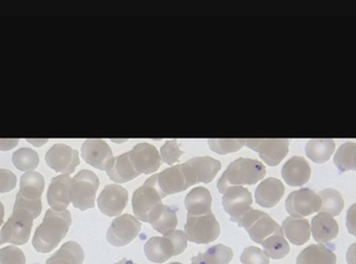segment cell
<instances>
[{
	"instance_id": "obj_43",
	"label": "cell",
	"mask_w": 356,
	"mask_h": 264,
	"mask_svg": "<svg viewBox=\"0 0 356 264\" xmlns=\"http://www.w3.org/2000/svg\"><path fill=\"white\" fill-rule=\"evenodd\" d=\"M115 264H137V263H135V262L134 261H131V260H129V259H122V260H120V262H118V263H115Z\"/></svg>"
},
{
	"instance_id": "obj_5",
	"label": "cell",
	"mask_w": 356,
	"mask_h": 264,
	"mask_svg": "<svg viewBox=\"0 0 356 264\" xmlns=\"http://www.w3.org/2000/svg\"><path fill=\"white\" fill-rule=\"evenodd\" d=\"M237 224L248 231L252 241L261 245L271 236L282 233V227L269 215L256 209L250 208Z\"/></svg>"
},
{
	"instance_id": "obj_3",
	"label": "cell",
	"mask_w": 356,
	"mask_h": 264,
	"mask_svg": "<svg viewBox=\"0 0 356 264\" xmlns=\"http://www.w3.org/2000/svg\"><path fill=\"white\" fill-rule=\"evenodd\" d=\"M266 167L254 158H241L229 164L218 182V190L223 194L231 186L254 185L263 180Z\"/></svg>"
},
{
	"instance_id": "obj_39",
	"label": "cell",
	"mask_w": 356,
	"mask_h": 264,
	"mask_svg": "<svg viewBox=\"0 0 356 264\" xmlns=\"http://www.w3.org/2000/svg\"><path fill=\"white\" fill-rule=\"evenodd\" d=\"M0 264H26V258L18 247H5L0 251Z\"/></svg>"
},
{
	"instance_id": "obj_11",
	"label": "cell",
	"mask_w": 356,
	"mask_h": 264,
	"mask_svg": "<svg viewBox=\"0 0 356 264\" xmlns=\"http://www.w3.org/2000/svg\"><path fill=\"white\" fill-rule=\"evenodd\" d=\"M321 209V198L310 188L295 190L288 196L286 211L291 217L309 216Z\"/></svg>"
},
{
	"instance_id": "obj_38",
	"label": "cell",
	"mask_w": 356,
	"mask_h": 264,
	"mask_svg": "<svg viewBox=\"0 0 356 264\" xmlns=\"http://www.w3.org/2000/svg\"><path fill=\"white\" fill-rule=\"evenodd\" d=\"M241 262L242 264H269V256L261 249L248 247L243 251Z\"/></svg>"
},
{
	"instance_id": "obj_31",
	"label": "cell",
	"mask_w": 356,
	"mask_h": 264,
	"mask_svg": "<svg viewBox=\"0 0 356 264\" xmlns=\"http://www.w3.org/2000/svg\"><path fill=\"white\" fill-rule=\"evenodd\" d=\"M44 190V179L38 172H27L22 175L20 180V190L18 193L22 194L24 197L28 199H40Z\"/></svg>"
},
{
	"instance_id": "obj_42",
	"label": "cell",
	"mask_w": 356,
	"mask_h": 264,
	"mask_svg": "<svg viewBox=\"0 0 356 264\" xmlns=\"http://www.w3.org/2000/svg\"><path fill=\"white\" fill-rule=\"evenodd\" d=\"M17 143H18V140H6V139H3V140H1V150H9V149L15 147Z\"/></svg>"
},
{
	"instance_id": "obj_27",
	"label": "cell",
	"mask_w": 356,
	"mask_h": 264,
	"mask_svg": "<svg viewBox=\"0 0 356 264\" xmlns=\"http://www.w3.org/2000/svg\"><path fill=\"white\" fill-rule=\"evenodd\" d=\"M337 256L332 249L323 245L307 247L297 258V264H335Z\"/></svg>"
},
{
	"instance_id": "obj_35",
	"label": "cell",
	"mask_w": 356,
	"mask_h": 264,
	"mask_svg": "<svg viewBox=\"0 0 356 264\" xmlns=\"http://www.w3.org/2000/svg\"><path fill=\"white\" fill-rule=\"evenodd\" d=\"M39 156L35 150L22 148L17 150L13 156V163L15 167L24 172H31L39 165Z\"/></svg>"
},
{
	"instance_id": "obj_17",
	"label": "cell",
	"mask_w": 356,
	"mask_h": 264,
	"mask_svg": "<svg viewBox=\"0 0 356 264\" xmlns=\"http://www.w3.org/2000/svg\"><path fill=\"white\" fill-rule=\"evenodd\" d=\"M82 158L90 167L106 171L114 161L112 149L104 140L88 139L82 145Z\"/></svg>"
},
{
	"instance_id": "obj_8",
	"label": "cell",
	"mask_w": 356,
	"mask_h": 264,
	"mask_svg": "<svg viewBox=\"0 0 356 264\" xmlns=\"http://www.w3.org/2000/svg\"><path fill=\"white\" fill-rule=\"evenodd\" d=\"M141 222L137 217L126 214L113 220L107 231V241L114 247H124L137 238Z\"/></svg>"
},
{
	"instance_id": "obj_2",
	"label": "cell",
	"mask_w": 356,
	"mask_h": 264,
	"mask_svg": "<svg viewBox=\"0 0 356 264\" xmlns=\"http://www.w3.org/2000/svg\"><path fill=\"white\" fill-rule=\"evenodd\" d=\"M71 224L72 216L69 211H56L54 209H49L45 213L42 224L35 230L32 245L38 252H51L67 236Z\"/></svg>"
},
{
	"instance_id": "obj_28",
	"label": "cell",
	"mask_w": 356,
	"mask_h": 264,
	"mask_svg": "<svg viewBox=\"0 0 356 264\" xmlns=\"http://www.w3.org/2000/svg\"><path fill=\"white\" fill-rule=\"evenodd\" d=\"M83 261L84 251L82 247L74 241H69L50 256L45 264H82Z\"/></svg>"
},
{
	"instance_id": "obj_1",
	"label": "cell",
	"mask_w": 356,
	"mask_h": 264,
	"mask_svg": "<svg viewBox=\"0 0 356 264\" xmlns=\"http://www.w3.org/2000/svg\"><path fill=\"white\" fill-rule=\"evenodd\" d=\"M41 198L32 201L20 193L17 194L13 215L1 228L0 243H11L15 246L26 245L29 240L33 220L41 214Z\"/></svg>"
},
{
	"instance_id": "obj_9",
	"label": "cell",
	"mask_w": 356,
	"mask_h": 264,
	"mask_svg": "<svg viewBox=\"0 0 356 264\" xmlns=\"http://www.w3.org/2000/svg\"><path fill=\"white\" fill-rule=\"evenodd\" d=\"M184 174H186L190 186L199 184V183L212 182L214 177L221 170V162L210 156H200L193 158L186 163L182 164Z\"/></svg>"
},
{
	"instance_id": "obj_22",
	"label": "cell",
	"mask_w": 356,
	"mask_h": 264,
	"mask_svg": "<svg viewBox=\"0 0 356 264\" xmlns=\"http://www.w3.org/2000/svg\"><path fill=\"white\" fill-rule=\"evenodd\" d=\"M310 229H312L314 240L319 245L332 241L333 239L338 237L339 231H340L337 220L327 213H320L314 217Z\"/></svg>"
},
{
	"instance_id": "obj_21",
	"label": "cell",
	"mask_w": 356,
	"mask_h": 264,
	"mask_svg": "<svg viewBox=\"0 0 356 264\" xmlns=\"http://www.w3.org/2000/svg\"><path fill=\"white\" fill-rule=\"evenodd\" d=\"M149 222L158 233L163 236L169 235L178 226L177 209L163 203L159 204L149 216Z\"/></svg>"
},
{
	"instance_id": "obj_10",
	"label": "cell",
	"mask_w": 356,
	"mask_h": 264,
	"mask_svg": "<svg viewBox=\"0 0 356 264\" xmlns=\"http://www.w3.org/2000/svg\"><path fill=\"white\" fill-rule=\"evenodd\" d=\"M248 148L258 152L261 160L269 167H276L287 156L289 140L287 139H248Z\"/></svg>"
},
{
	"instance_id": "obj_44",
	"label": "cell",
	"mask_w": 356,
	"mask_h": 264,
	"mask_svg": "<svg viewBox=\"0 0 356 264\" xmlns=\"http://www.w3.org/2000/svg\"><path fill=\"white\" fill-rule=\"evenodd\" d=\"M170 264H182V263H179V262H173V263H170Z\"/></svg>"
},
{
	"instance_id": "obj_19",
	"label": "cell",
	"mask_w": 356,
	"mask_h": 264,
	"mask_svg": "<svg viewBox=\"0 0 356 264\" xmlns=\"http://www.w3.org/2000/svg\"><path fill=\"white\" fill-rule=\"evenodd\" d=\"M284 182L290 186H302L307 184L312 176V167L306 158L293 156L284 163L282 170Z\"/></svg>"
},
{
	"instance_id": "obj_26",
	"label": "cell",
	"mask_w": 356,
	"mask_h": 264,
	"mask_svg": "<svg viewBox=\"0 0 356 264\" xmlns=\"http://www.w3.org/2000/svg\"><path fill=\"white\" fill-rule=\"evenodd\" d=\"M106 173L113 182L118 183V184L135 180L136 177L140 175L133 167L128 152L118 156V158H114V161L106 170Z\"/></svg>"
},
{
	"instance_id": "obj_4",
	"label": "cell",
	"mask_w": 356,
	"mask_h": 264,
	"mask_svg": "<svg viewBox=\"0 0 356 264\" xmlns=\"http://www.w3.org/2000/svg\"><path fill=\"white\" fill-rule=\"evenodd\" d=\"M99 177L88 170L79 172L70 186L71 203L75 208L84 211L95 206L96 192L99 190Z\"/></svg>"
},
{
	"instance_id": "obj_25",
	"label": "cell",
	"mask_w": 356,
	"mask_h": 264,
	"mask_svg": "<svg viewBox=\"0 0 356 264\" xmlns=\"http://www.w3.org/2000/svg\"><path fill=\"white\" fill-rule=\"evenodd\" d=\"M188 216H201V215L208 214L211 211L212 206V196L208 188H193L184 201Z\"/></svg>"
},
{
	"instance_id": "obj_41",
	"label": "cell",
	"mask_w": 356,
	"mask_h": 264,
	"mask_svg": "<svg viewBox=\"0 0 356 264\" xmlns=\"http://www.w3.org/2000/svg\"><path fill=\"white\" fill-rule=\"evenodd\" d=\"M0 174H1V188H0L1 194L7 193L9 190H14L17 183L16 175L13 172L6 169H1Z\"/></svg>"
},
{
	"instance_id": "obj_30",
	"label": "cell",
	"mask_w": 356,
	"mask_h": 264,
	"mask_svg": "<svg viewBox=\"0 0 356 264\" xmlns=\"http://www.w3.org/2000/svg\"><path fill=\"white\" fill-rule=\"evenodd\" d=\"M335 150L332 139H312L306 145V154L314 163H325L329 161Z\"/></svg>"
},
{
	"instance_id": "obj_24",
	"label": "cell",
	"mask_w": 356,
	"mask_h": 264,
	"mask_svg": "<svg viewBox=\"0 0 356 264\" xmlns=\"http://www.w3.org/2000/svg\"><path fill=\"white\" fill-rule=\"evenodd\" d=\"M145 254L149 261L154 263H163L170 259L171 256H177L172 241L167 236L165 238H150L145 245Z\"/></svg>"
},
{
	"instance_id": "obj_34",
	"label": "cell",
	"mask_w": 356,
	"mask_h": 264,
	"mask_svg": "<svg viewBox=\"0 0 356 264\" xmlns=\"http://www.w3.org/2000/svg\"><path fill=\"white\" fill-rule=\"evenodd\" d=\"M355 143L348 142L341 145L339 150L337 151L334 156V164L341 173L346 171H355Z\"/></svg>"
},
{
	"instance_id": "obj_14",
	"label": "cell",
	"mask_w": 356,
	"mask_h": 264,
	"mask_svg": "<svg viewBox=\"0 0 356 264\" xmlns=\"http://www.w3.org/2000/svg\"><path fill=\"white\" fill-rule=\"evenodd\" d=\"M223 194L222 204L224 209L231 216L232 222H238L239 218L252 206V194L243 186H231Z\"/></svg>"
},
{
	"instance_id": "obj_16",
	"label": "cell",
	"mask_w": 356,
	"mask_h": 264,
	"mask_svg": "<svg viewBox=\"0 0 356 264\" xmlns=\"http://www.w3.org/2000/svg\"><path fill=\"white\" fill-rule=\"evenodd\" d=\"M156 184L163 198L180 193L190 188L182 164L168 167L159 174H156Z\"/></svg>"
},
{
	"instance_id": "obj_37",
	"label": "cell",
	"mask_w": 356,
	"mask_h": 264,
	"mask_svg": "<svg viewBox=\"0 0 356 264\" xmlns=\"http://www.w3.org/2000/svg\"><path fill=\"white\" fill-rule=\"evenodd\" d=\"M184 154V151L180 150L178 141L177 140H167L165 145L160 151V158L161 162L168 164V165H172L177 163L180 160L181 156Z\"/></svg>"
},
{
	"instance_id": "obj_40",
	"label": "cell",
	"mask_w": 356,
	"mask_h": 264,
	"mask_svg": "<svg viewBox=\"0 0 356 264\" xmlns=\"http://www.w3.org/2000/svg\"><path fill=\"white\" fill-rule=\"evenodd\" d=\"M167 237L172 241L173 247L176 249L177 256L182 254L186 250V245H188V239H186V233L181 230H175L172 233L167 235Z\"/></svg>"
},
{
	"instance_id": "obj_23",
	"label": "cell",
	"mask_w": 356,
	"mask_h": 264,
	"mask_svg": "<svg viewBox=\"0 0 356 264\" xmlns=\"http://www.w3.org/2000/svg\"><path fill=\"white\" fill-rule=\"evenodd\" d=\"M282 233L289 242L295 246H302L308 242L312 236V229L308 220L300 217H288L282 222Z\"/></svg>"
},
{
	"instance_id": "obj_6",
	"label": "cell",
	"mask_w": 356,
	"mask_h": 264,
	"mask_svg": "<svg viewBox=\"0 0 356 264\" xmlns=\"http://www.w3.org/2000/svg\"><path fill=\"white\" fill-rule=\"evenodd\" d=\"M221 233L220 224L216 220L212 211L201 216L186 217V224L184 226L188 241L193 243H210L218 239Z\"/></svg>"
},
{
	"instance_id": "obj_29",
	"label": "cell",
	"mask_w": 356,
	"mask_h": 264,
	"mask_svg": "<svg viewBox=\"0 0 356 264\" xmlns=\"http://www.w3.org/2000/svg\"><path fill=\"white\" fill-rule=\"evenodd\" d=\"M234 254L229 247L225 245H216L210 249L193 256L191 264H229Z\"/></svg>"
},
{
	"instance_id": "obj_32",
	"label": "cell",
	"mask_w": 356,
	"mask_h": 264,
	"mask_svg": "<svg viewBox=\"0 0 356 264\" xmlns=\"http://www.w3.org/2000/svg\"><path fill=\"white\" fill-rule=\"evenodd\" d=\"M265 254L271 259H284L288 256L290 251L289 243L284 239V233H276L264 241L263 245Z\"/></svg>"
},
{
	"instance_id": "obj_36",
	"label": "cell",
	"mask_w": 356,
	"mask_h": 264,
	"mask_svg": "<svg viewBox=\"0 0 356 264\" xmlns=\"http://www.w3.org/2000/svg\"><path fill=\"white\" fill-rule=\"evenodd\" d=\"M246 145L245 139H210L209 147L213 152L218 154H227L237 152Z\"/></svg>"
},
{
	"instance_id": "obj_13",
	"label": "cell",
	"mask_w": 356,
	"mask_h": 264,
	"mask_svg": "<svg viewBox=\"0 0 356 264\" xmlns=\"http://www.w3.org/2000/svg\"><path fill=\"white\" fill-rule=\"evenodd\" d=\"M128 156L139 174H152L159 169L161 164L159 152L150 143H139L128 152Z\"/></svg>"
},
{
	"instance_id": "obj_18",
	"label": "cell",
	"mask_w": 356,
	"mask_h": 264,
	"mask_svg": "<svg viewBox=\"0 0 356 264\" xmlns=\"http://www.w3.org/2000/svg\"><path fill=\"white\" fill-rule=\"evenodd\" d=\"M70 174H62L56 176L51 181L48 190V203L51 208L56 211H67L71 203L70 197V186H71Z\"/></svg>"
},
{
	"instance_id": "obj_15",
	"label": "cell",
	"mask_w": 356,
	"mask_h": 264,
	"mask_svg": "<svg viewBox=\"0 0 356 264\" xmlns=\"http://www.w3.org/2000/svg\"><path fill=\"white\" fill-rule=\"evenodd\" d=\"M128 193L125 188L118 184H109L102 190L97 199L99 211L108 217L118 216L125 209Z\"/></svg>"
},
{
	"instance_id": "obj_12",
	"label": "cell",
	"mask_w": 356,
	"mask_h": 264,
	"mask_svg": "<svg viewBox=\"0 0 356 264\" xmlns=\"http://www.w3.org/2000/svg\"><path fill=\"white\" fill-rule=\"evenodd\" d=\"M45 162L49 167L63 174H71L80 164L79 152L69 145L58 143L45 154Z\"/></svg>"
},
{
	"instance_id": "obj_20",
	"label": "cell",
	"mask_w": 356,
	"mask_h": 264,
	"mask_svg": "<svg viewBox=\"0 0 356 264\" xmlns=\"http://www.w3.org/2000/svg\"><path fill=\"white\" fill-rule=\"evenodd\" d=\"M284 194V185L282 181L275 177H269L263 181L256 188L255 199L258 205L265 208L276 206L282 201Z\"/></svg>"
},
{
	"instance_id": "obj_33",
	"label": "cell",
	"mask_w": 356,
	"mask_h": 264,
	"mask_svg": "<svg viewBox=\"0 0 356 264\" xmlns=\"http://www.w3.org/2000/svg\"><path fill=\"white\" fill-rule=\"evenodd\" d=\"M319 196L321 198V213H327L332 217L341 214L344 207V201L340 192L333 188H327L322 190Z\"/></svg>"
},
{
	"instance_id": "obj_7",
	"label": "cell",
	"mask_w": 356,
	"mask_h": 264,
	"mask_svg": "<svg viewBox=\"0 0 356 264\" xmlns=\"http://www.w3.org/2000/svg\"><path fill=\"white\" fill-rule=\"evenodd\" d=\"M161 194L156 184V175L149 177L138 190H135L133 196V209L135 216L140 222H149V216L156 207L161 204Z\"/></svg>"
}]
</instances>
